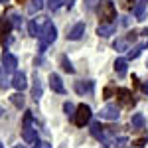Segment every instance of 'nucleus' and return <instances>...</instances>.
<instances>
[{
	"label": "nucleus",
	"mask_w": 148,
	"mask_h": 148,
	"mask_svg": "<svg viewBox=\"0 0 148 148\" xmlns=\"http://www.w3.org/2000/svg\"><path fill=\"white\" fill-rule=\"evenodd\" d=\"M57 38V30L56 26L49 22V20H46V24H44V28H42V34H40V51L44 53L46 51V47L49 46V44H53Z\"/></svg>",
	"instance_id": "f257e3e1"
},
{
	"label": "nucleus",
	"mask_w": 148,
	"mask_h": 148,
	"mask_svg": "<svg viewBox=\"0 0 148 148\" xmlns=\"http://www.w3.org/2000/svg\"><path fill=\"white\" fill-rule=\"evenodd\" d=\"M99 16H101L103 24H114V18H116V8H114L113 2L109 0H103L99 4Z\"/></svg>",
	"instance_id": "f03ea898"
},
{
	"label": "nucleus",
	"mask_w": 148,
	"mask_h": 148,
	"mask_svg": "<svg viewBox=\"0 0 148 148\" xmlns=\"http://www.w3.org/2000/svg\"><path fill=\"white\" fill-rule=\"evenodd\" d=\"M22 138L26 142H38V134H36V128L32 126V111H26L24 114V126H22Z\"/></svg>",
	"instance_id": "7ed1b4c3"
},
{
	"label": "nucleus",
	"mask_w": 148,
	"mask_h": 148,
	"mask_svg": "<svg viewBox=\"0 0 148 148\" xmlns=\"http://www.w3.org/2000/svg\"><path fill=\"white\" fill-rule=\"evenodd\" d=\"M91 107L89 105H85V103H81L79 107H77V111H75V125L77 126H85L89 121H91Z\"/></svg>",
	"instance_id": "20e7f679"
},
{
	"label": "nucleus",
	"mask_w": 148,
	"mask_h": 148,
	"mask_svg": "<svg viewBox=\"0 0 148 148\" xmlns=\"http://www.w3.org/2000/svg\"><path fill=\"white\" fill-rule=\"evenodd\" d=\"M101 119H105V121H119V116H121V109L116 107V105H105L101 109Z\"/></svg>",
	"instance_id": "39448f33"
},
{
	"label": "nucleus",
	"mask_w": 148,
	"mask_h": 148,
	"mask_svg": "<svg viewBox=\"0 0 148 148\" xmlns=\"http://www.w3.org/2000/svg\"><path fill=\"white\" fill-rule=\"evenodd\" d=\"M16 67H18V59H16V56H12V53H4L2 56V69L6 71V73H10V71H14L16 73Z\"/></svg>",
	"instance_id": "423d86ee"
},
{
	"label": "nucleus",
	"mask_w": 148,
	"mask_h": 148,
	"mask_svg": "<svg viewBox=\"0 0 148 148\" xmlns=\"http://www.w3.org/2000/svg\"><path fill=\"white\" fill-rule=\"evenodd\" d=\"M12 87L16 89L18 93H22L26 87H28V81H26V75H24L22 71H16L14 73V77H12Z\"/></svg>",
	"instance_id": "0eeeda50"
},
{
	"label": "nucleus",
	"mask_w": 148,
	"mask_h": 148,
	"mask_svg": "<svg viewBox=\"0 0 148 148\" xmlns=\"http://www.w3.org/2000/svg\"><path fill=\"white\" fill-rule=\"evenodd\" d=\"M83 34H85V24H83V22H77L67 32V40H81V38H83Z\"/></svg>",
	"instance_id": "6e6552de"
},
{
	"label": "nucleus",
	"mask_w": 148,
	"mask_h": 148,
	"mask_svg": "<svg viewBox=\"0 0 148 148\" xmlns=\"http://www.w3.org/2000/svg\"><path fill=\"white\" fill-rule=\"evenodd\" d=\"M49 87L53 89L56 93H65V87H63V81L57 73H51L49 75Z\"/></svg>",
	"instance_id": "1a4fd4ad"
},
{
	"label": "nucleus",
	"mask_w": 148,
	"mask_h": 148,
	"mask_svg": "<svg viewBox=\"0 0 148 148\" xmlns=\"http://www.w3.org/2000/svg\"><path fill=\"white\" fill-rule=\"evenodd\" d=\"M116 32V22L114 24H101L99 28H97V34L101 36V38H109V36H113Z\"/></svg>",
	"instance_id": "9d476101"
},
{
	"label": "nucleus",
	"mask_w": 148,
	"mask_h": 148,
	"mask_svg": "<svg viewBox=\"0 0 148 148\" xmlns=\"http://www.w3.org/2000/svg\"><path fill=\"white\" fill-rule=\"evenodd\" d=\"M93 89H95V83H93V81H77V83H75V91L79 93V95L93 93Z\"/></svg>",
	"instance_id": "9b49d317"
},
{
	"label": "nucleus",
	"mask_w": 148,
	"mask_h": 148,
	"mask_svg": "<svg viewBox=\"0 0 148 148\" xmlns=\"http://www.w3.org/2000/svg\"><path fill=\"white\" fill-rule=\"evenodd\" d=\"M146 125V119H144V114L142 113H134L132 114V119H130V126H132V130H140V128H144Z\"/></svg>",
	"instance_id": "f8f14e48"
},
{
	"label": "nucleus",
	"mask_w": 148,
	"mask_h": 148,
	"mask_svg": "<svg viewBox=\"0 0 148 148\" xmlns=\"http://www.w3.org/2000/svg\"><path fill=\"white\" fill-rule=\"evenodd\" d=\"M114 95L119 97V101L125 103V105H128V103L132 101V93L128 91V89H125V87H119V89L114 91Z\"/></svg>",
	"instance_id": "ddd939ff"
},
{
	"label": "nucleus",
	"mask_w": 148,
	"mask_h": 148,
	"mask_svg": "<svg viewBox=\"0 0 148 148\" xmlns=\"http://www.w3.org/2000/svg\"><path fill=\"white\" fill-rule=\"evenodd\" d=\"M42 93H44V87H42V81L38 77V73L34 75V87H32V99L38 101L40 97H42Z\"/></svg>",
	"instance_id": "4468645a"
},
{
	"label": "nucleus",
	"mask_w": 148,
	"mask_h": 148,
	"mask_svg": "<svg viewBox=\"0 0 148 148\" xmlns=\"http://www.w3.org/2000/svg\"><path fill=\"white\" fill-rule=\"evenodd\" d=\"M103 128H105V126H101L99 123H93V125H91V134L97 138V140L107 142V136H105V130H103Z\"/></svg>",
	"instance_id": "2eb2a0df"
},
{
	"label": "nucleus",
	"mask_w": 148,
	"mask_h": 148,
	"mask_svg": "<svg viewBox=\"0 0 148 148\" xmlns=\"http://www.w3.org/2000/svg\"><path fill=\"white\" fill-rule=\"evenodd\" d=\"M126 61L125 57H119L116 61H114V71H116V75H121V77H125L126 75Z\"/></svg>",
	"instance_id": "dca6fc26"
},
{
	"label": "nucleus",
	"mask_w": 148,
	"mask_h": 148,
	"mask_svg": "<svg viewBox=\"0 0 148 148\" xmlns=\"http://www.w3.org/2000/svg\"><path fill=\"white\" fill-rule=\"evenodd\" d=\"M144 8H146V0H138L134 10H132V14H134L136 20H144Z\"/></svg>",
	"instance_id": "f3484780"
},
{
	"label": "nucleus",
	"mask_w": 148,
	"mask_h": 148,
	"mask_svg": "<svg viewBox=\"0 0 148 148\" xmlns=\"http://www.w3.org/2000/svg\"><path fill=\"white\" fill-rule=\"evenodd\" d=\"M142 49H144V44H138V46L130 47V49H128V53H126V61H128V59H136V57L142 53Z\"/></svg>",
	"instance_id": "a211bd4d"
},
{
	"label": "nucleus",
	"mask_w": 148,
	"mask_h": 148,
	"mask_svg": "<svg viewBox=\"0 0 148 148\" xmlns=\"http://www.w3.org/2000/svg\"><path fill=\"white\" fill-rule=\"evenodd\" d=\"M128 44H130V42H128L126 38H119V40H114L113 47L116 51H126V49H128Z\"/></svg>",
	"instance_id": "6ab92c4d"
},
{
	"label": "nucleus",
	"mask_w": 148,
	"mask_h": 148,
	"mask_svg": "<svg viewBox=\"0 0 148 148\" xmlns=\"http://www.w3.org/2000/svg\"><path fill=\"white\" fill-rule=\"evenodd\" d=\"M10 101L14 107H18V109H24V103H26V99H24V95L22 93H14L10 97Z\"/></svg>",
	"instance_id": "aec40b11"
},
{
	"label": "nucleus",
	"mask_w": 148,
	"mask_h": 148,
	"mask_svg": "<svg viewBox=\"0 0 148 148\" xmlns=\"http://www.w3.org/2000/svg\"><path fill=\"white\" fill-rule=\"evenodd\" d=\"M28 32H30V36H32V38H40V34H42V28L38 26V22H36V20H32V22L28 24Z\"/></svg>",
	"instance_id": "412c9836"
},
{
	"label": "nucleus",
	"mask_w": 148,
	"mask_h": 148,
	"mask_svg": "<svg viewBox=\"0 0 148 148\" xmlns=\"http://www.w3.org/2000/svg\"><path fill=\"white\" fill-rule=\"evenodd\" d=\"M44 8V0H32L30 4H28V12L30 14H36V12H40Z\"/></svg>",
	"instance_id": "4be33fe9"
},
{
	"label": "nucleus",
	"mask_w": 148,
	"mask_h": 148,
	"mask_svg": "<svg viewBox=\"0 0 148 148\" xmlns=\"http://www.w3.org/2000/svg\"><path fill=\"white\" fill-rule=\"evenodd\" d=\"M63 111H65V114H67L69 119H73V121H75V111H77V109H75V105H73V103H65V105H63Z\"/></svg>",
	"instance_id": "5701e85b"
},
{
	"label": "nucleus",
	"mask_w": 148,
	"mask_h": 148,
	"mask_svg": "<svg viewBox=\"0 0 148 148\" xmlns=\"http://www.w3.org/2000/svg\"><path fill=\"white\" fill-rule=\"evenodd\" d=\"M63 4H65V0H47V8L51 12H56L57 8H61Z\"/></svg>",
	"instance_id": "b1692460"
},
{
	"label": "nucleus",
	"mask_w": 148,
	"mask_h": 148,
	"mask_svg": "<svg viewBox=\"0 0 148 148\" xmlns=\"http://www.w3.org/2000/svg\"><path fill=\"white\" fill-rule=\"evenodd\" d=\"M61 67L65 69L67 73H73V71H75V67L71 65V61L67 59V56H61Z\"/></svg>",
	"instance_id": "393cba45"
},
{
	"label": "nucleus",
	"mask_w": 148,
	"mask_h": 148,
	"mask_svg": "<svg viewBox=\"0 0 148 148\" xmlns=\"http://www.w3.org/2000/svg\"><path fill=\"white\" fill-rule=\"evenodd\" d=\"M146 142H148V136H142V138H138V140H134L132 144H134V146H138V148H142Z\"/></svg>",
	"instance_id": "a878e982"
},
{
	"label": "nucleus",
	"mask_w": 148,
	"mask_h": 148,
	"mask_svg": "<svg viewBox=\"0 0 148 148\" xmlns=\"http://www.w3.org/2000/svg\"><path fill=\"white\" fill-rule=\"evenodd\" d=\"M111 95H113V89L107 87V89H105V99H111Z\"/></svg>",
	"instance_id": "bb28decb"
},
{
	"label": "nucleus",
	"mask_w": 148,
	"mask_h": 148,
	"mask_svg": "<svg viewBox=\"0 0 148 148\" xmlns=\"http://www.w3.org/2000/svg\"><path fill=\"white\" fill-rule=\"evenodd\" d=\"M142 91L148 95V81H146V83H142Z\"/></svg>",
	"instance_id": "cd10ccee"
},
{
	"label": "nucleus",
	"mask_w": 148,
	"mask_h": 148,
	"mask_svg": "<svg viewBox=\"0 0 148 148\" xmlns=\"http://www.w3.org/2000/svg\"><path fill=\"white\" fill-rule=\"evenodd\" d=\"M73 2H75V0H65V6H67V8H71V6H73Z\"/></svg>",
	"instance_id": "c85d7f7f"
},
{
	"label": "nucleus",
	"mask_w": 148,
	"mask_h": 148,
	"mask_svg": "<svg viewBox=\"0 0 148 148\" xmlns=\"http://www.w3.org/2000/svg\"><path fill=\"white\" fill-rule=\"evenodd\" d=\"M2 30H4V22H2V18H0V34H2Z\"/></svg>",
	"instance_id": "c756f323"
},
{
	"label": "nucleus",
	"mask_w": 148,
	"mask_h": 148,
	"mask_svg": "<svg viewBox=\"0 0 148 148\" xmlns=\"http://www.w3.org/2000/svg\"><path fill=\"white\" fill-rule=\"evenodd\" d=\"M34 148H44V144H40V142H38V144H36Z\"/></svg>",
	"instance_id": "7c9ffc66"
},
{
	"label": "nucleus",
	"mask_w": 148,
	"mask_h": 148,
	"mask_svg": "<svg viewBox=\"0 0 148 148\" xmlns=\"http://www.w3.org/2000/svg\"><path fill=\"white\" fill-rule=\"evenodd\" d=\"M14 148H26V146H24V144H18V146H14Z\"/></svg>",
	"instance_id": "2f4dec72"
},
{
	"label": "nucleus",
	"mask_w": 148,
	"mask_h": 148,
	"mask_svg": "<svg viewBox=\"0 0 148 148\" xmlns=\"http://www.w3.org/2000/svg\"><path fill=\"white\" fill-rule=\"evenodd\" d=\"M6 2H8V0H0V4H6Z\"/></svg>",
	"instance_id": "473e14b6"
},
{
	"label": "nucleus",
	"mask_w": 148,
	"mask_h": 148,
	"mask_svg": "<svg viewBox=\"0 0 148 148\" xmlns=\"http://www.w3.org/2000/svg\"><path fill=\"white\" fill-rule=\"evenodd\" d=\"M126 2H128V4H130V2H134V0H126Z\"/></svg>",
	"instance_id": "72a5a7b5"
},
{
	"label": "nucleus",
	"mask_w": 148,
	"mask_h": 148,
	"mask_svg": "<svg viewBox=\"0 0 148 148\" xmlns=\"http://www.w3.org/2000/svg\"><path fill=\"white\" fill-rule=\"evenodd\" d=\"M18 2H24V0H18Z\"/></svg>",
	"instance_id": "f704fd0d"
},
{
	"label": "nucleus",
	"mask_w": 148,
	"mask_h": 148,
	"mask_svg": "<svg viewBox=\"0 0 148 148\" xmlns=\"http://www.w3.org/2000/svg\"><path fill=\"white\" fill-rule=\"evenodd\" d=\"M0 148H2V144H0Z\"/></svg>",
	"instance_id": "c9c22d12"
},
{
	"label": "nucleus",
	"mask_w": 148,
	"mask_h": 148,
	"mask_svg": "<svg viewBox=\"0 0 148 148\" xmlns=\"http://www.w3.org/2000/svg\"><path fill=\"white\" fill-rule=\"evenodd\" d=\"M146 65H148V63H146Z\"/></svg>",
	"instance_id": "e433bc0d"
}]
</instances>
